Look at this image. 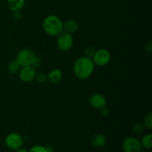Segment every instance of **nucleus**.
Instances as JSON below:
<instances>
[{
	"label": "nucleus",
	"instance_id": "obj_1",
	"mask_svg": "<svg viewBox=\"0 0 152 152\" xmlns=\"http://www.w3.org/2000/svg\"><path fill=\"white\" fill-rule=\"evenodd\" d=\"M95 65L92 59L86 56L80 57L74 62L73 71L78 79L85 80L88 79L94 71Z\"/></svg>",
	"mask_w": 152,
	"mask_h": 152
},
{
	"label": "nucleus",
	"instance_id": "obj_2",
	"mask_svg": "<svg viewBox=\"0 0 152 152\" xmlns=\"http://www.w3.org/2000/svg\"><path fill=\"white\" fill-rule=\"evenodd\" d=\"M43 30L51 37H57L63 31V23L56 15H49L43 21Z\"/></svg>",
	"mask_w": 152,
	"mask_h": 152
},
{
	"label": "nucleus",
	"instance_id": "obj_3",
	"mask_svg": "<svg viewBox=\"0 0 152 152\" xmlns=\"http://www.w3.org/2000/svg\"><path fill=\"white\" fill-rule=\"evenodd\" d=\"M57 46L62 51H68L74 45V38L72 35L62 31L57 36Z\"/></svg>",
	"mask_w": 152,
	"mask_h": 152
},
{
	"label": "nucleus",
	"instance_id": "obj_4",
	"mask_svg": "<svg viewBox=\"0 0 152 152\" xmlns=\"http://www.w3.org/2000/svg\"><path fill=\"white\" fill-rule=\"evenodd\" d=\"M93 62L95 65L97 66H105L111 60V53L108 50L104 48L96 50L93 56Z\"/></svg>",
	"mask_w": 152,
	"mask_h": 152
},
{
	"label": "nucleus",
	"instance_id": "obj_5",
	"mask_svg": "<svg viewBox=\"0 0 152 152\" xmlns=\"http://www.w3.org/2000/svg\"><path fill=\"white\" fill-rule=\"evenodd\" d=\"M35 56V53L32 50L29 48H25L21 50L18 53L16 59L20 64L21 67L28 66L31 65Z\"/></svg>",
	"mask_w": 152,
	"mask_h": 152
},
{
	"label": "nucleus",
	"instance_id": "obj_6",
	"mask_svg": "<svg viewBox=\"0 0 152 152\" xmlns=\"http://www.w3.org/2000/svg\"><path fill=\"white\" fill-rule=\"evenodd\" d=\"M122 146L124 152H140L142 148L140 140L134 137H126Z\"/></svg>",
	"mask_w": 152,
	"mask_h": 152
},
{
	"label": "nucleus",
	"instance_id": "obj_7",
	"mask_svg": "<svg viewBox=\"0 0 152 152\" xmlns=\"http://www.w3.org/2000/svg\"><path fill=\"white\" fill-rule=\"evenodd\" d=\"M23 138L17 133H10L6 137L5 144L8 148L11 150H16L22 148L23 145Z\"/></svg>",
	"mask_w": 152,
	"mask_h": 152
},
{
	"label": "nucleus",
	"instance_id": "obj_8",
	"mask_svg": "<svg viewBox=\"0 0 152 152\" xmlns=\"http://www.w3.org/2000/svg\"><path fill=\"white\" fill-rule=\"evenodd\" d=\"M37 75V71L32 65L22 67L19 71V76L20 80L24 83H31L35 79Z\"/></svg>",
	"mask_w": 152,
	"mask_h": 152
},
{
	"label": "nucleus",
	"instance_id": "obj_9",
	"mask_svg": "<svg viewBox=\"0 0 152 152\" xmlns=\"http://www.w3.org/2000/svg\"><path fill=\"white\" fill-rule=\"evenodd\" d=\"M89 104L92 108L95 109L100 110L101 108L105 107L107 104L106 98L101 94H94L89 98Z\"/></svg>",
	"mask_w": 152,
	"mask_h": 152
},
{
	"label": "nucleus",
	"instance_id": "obj_10",
	"mask_svg": "<svg viewBox=\"0 0 152 152\" xmlns=\"http://www.w3.org/2000/svg\"><path fill=\"white\" fill-rule=\"evenodd\" d=\"M107 140L105 135L102 134H96L94 136H93L91 140L92 145L95 148H102L106 144Z\"/></svg>",
	"mask_w": 152,
	"mask_h": 152
},
{
	"label": "nucleus",
	"instance_id": "obj_11",
	"mask_svg": "<svg viewBox=\"0 0 152 152\" xmlns=\"http://www.w3.org/2000/svg\"><path fill=\"white\" fill-rule=\"evenodd\" d=\"M79 25L77 21L74 19H69L64 22L63 24V31L68 34H72L75 33L78 30Z\"/></svg>",
	"mask_w": 152,
	"mask_h": 152
},
{
	"label": "nucleus",
	"instance_id": "obj_12",
	"mask_svg": "<svg viewBox=\"0 0 152 152\" xmlns=\"http://www.w3.org/2000/svg\"><path fill=\"white\" fill-rule=\"evenodd\" d=\"M47 77L50 83L55 84V83H59L62 80V73L61 70L55 68V69H53L49 72V74L47 75Z\"/></svg>",
	"mask_w": 152,
	"mask_h": 152
},
{
	"label": "nucleus",
	"instance_id": "obj_13",
	"mask_svg": "<svg viewBox=\"0 0 152 152\" xmlns=\"http://www.w3.org/2000/svg\"><path fill=\"white\" fill-rule=\"evenodd\" d=\"M25 0H7V6L11 11H18L23 8Z\"/></svg>",
	"mask_w": 152,
	"mask_h": 152
},
{
	"label": "nucleus",
	"instance_id": "obj_14",
	"mask_svg": "<svg viewBox=\"0 0 152 152\" xmlns=\"http://www.w3.org/2000/svg\"><path fill=\"white\" fill-rule=\"evenodd\" d=\"M20 69L21 65L16 59H13V60L10 61L8 63V65H7V71H8L9 73L12 74L18 73Z\"/></svg>",
	"mask_w": 152,
	"mask_h": 152
},
{
	"label": "nucleus",
	"instance_id": "obj_15",
	"mask_svg": "<svg viewBox=\"0 0 152 152\" xmlns=\"http://www.w3.org/2000/svg\"><path fill=\"white\" fill-rule=\"evenodd\" d=\"M141 145L147 149H150L152 147V135L151 134H146L141 139Z\"/></svg>",
	"mask_w": 152,
	"mask_h": 152
},
{
	"label": "nucleus",
	"instance_id": "obj_16",
	"mask_svg": "<svg viewBox=\"0 0 152 152\" xmlns=\"http://www.w3.org/2000/svg\"><path fill=\"white\" fill-rule=\"evenodd\" d=\"M143 126L144 127L146 128V129H148V130H151L152 129V114L151 113H148V114L145 116L143 121Z\"/></svg>",
	"mask_w": 152,
	"mask_h": 152
},
{
	"label": "nucleus",
	"instance_id": "obj_17",
	"mask_svg": "<svg viewBox=\"0 0 152 152\" xmlns=\"http://www.w3.org/2000/svg\"><path fill=\"white\" fill-rule=\"evenodd\" d=\"M144 130H145V127L143 124L140 123H136L133 127V132L136 134H141L144 132Z\"/></svg>",
	"mask_w": 152,
	"mask_h": 152
},
{
	"label": "nucleus",
	"instance_id": "obj_18",
	"mask_svg": "<svg viewBox=\"0 0 152 152\" xmlns=\"http://www.w3.org/2000/svg\"><path fill=\"white\" fill-rule=\"evenodd\" d=\"M95 51H96V50L94 49V48H93L92 46H88V47L86 48L84 50L85 56L91 59V58L93 57L94 55Z\"/></svg>",
	"mask_w": 152,
	"mask_h": 152
},
{
	"label": "nucleus",
	"instance_id": "obj_19",
	"mask_svg": "<svg viewBox=\"0 0 152 152\" xmlns=\"http://www.w3.org/2000/svg\"><path fill=\"white\" fill-rule=\"evenodd\" d=\"M28 152H48V151L46 149V147L43 146V145H37L33 146Z\"/></svg>",
	"mask_w": 152,
	"mask_h": 152
},
{
	"label": "nucleus",
	"instance_id": "obj_20",
	"mask_svg": "<svg viewBox=\"0 0 152 152\" xmlns=\"http://www.w3.org/2000/svg\"><path fill=\"white\" fill-rule=\"evenodd\" d=\"M35 79L37 80V82H39V83H44V82L46 81L48 77L45 74H43V73H39V74H37Z\"/></svg>",
	"mask_w": 152,
	"mask_h": 152
},
{
	"label": "nucleus",
	"instance_id": "obj_21",
	"mask_svg": "<svg viewBox=\"0 0 152 152\" xmlns=\"http://www.w3.org/2000/svg\"><path fill=\"white\" fill-rule=\"evenodd\" d=\"M41 65H42L41 58L39 57V56H35V57H34V60H33L31 65H32L34 68H38V67H39Z\"/></svg>",
	"mask_w": 152,
	"mask_h": 152
},
{
	"label": "nucleus",
	"instance_id": "obj_22",
	"mask_svg": "<svg viewBox=\"0 0 152 152\" xmlns=\"http://www.w3.org/2000/svg\"><path fill=\"white\" fill-rule=\"evenodd\" d=\"M100 114L103 117H106L107 116L109 115V114H110L109 109H108V108H107L106 107H104V108H101L100 109Z\"/></svg>",
	"mask_w": 152,
	"mask_h": 152
},
{
	"label": "nucleus",
	"instance_id": "obj_23",
	"mask_svg": "<svg viewBox=\"0 0 152 152\" xmlns=\"http://www.w3.org/2000/svg\"><path fill=\"white\" fill-rule=\"evenodd\" d=\"M13 16L16 20H19V19H20L21 18H22V14H21V13L19 12V10H18V11L13 12Z\"/></svg>",
	"mask_w": 152,
	"mask_h": 152
},
{
	"label": "nucleus",
	"instance_id": "obj_24",
	"mask_svg": "<svg viewBox=\"0 0 152 152\" xmlns=\"http://www.w3.org/2000/svg\"><path fill=\"white\" fill-rule=\"evenodd\" d=\"M151 43L149 42L148 44H147L146 45H145V50H146L147 52H148V53H150V52L151 51Z\"/></svg>",
	"mask_w": 152,
	"mask_h": 152
},
{
	"label": "nucleus",
	"instance_id": "obj_25",
	"mask_svg": "<svg viewBox=\"0 0 152 152\" xmlns=\"http://www.w3.org/2000/svg\"><path fill=\"white\" fill-rule=\"evenodd\" d=\"M14 152H28V150L25 149V148H18V149L15 150Z\"/></svg>",
	"mask_w": 152,
	"mask_h": 152
},
{
	"label": "nucleus",
	"instance_id": "obj_26",
	"mask_svg": "<svg viewBox=\"0 0 152 152\" xmlns=\"http://www.w3.org/2000/svg\"><path fill=\"white\" fill-rule=\"evenodd\" d=\"M46 149H47L48 152H53V147L48 145V146H46Z\"/></svg>",
	"mask_w": 152,
	"mask_h": 152
},
{
	"label": "nucleus",
	"instance_id": "obj_27",
	"mask_svg": "<svg viewBox=\"0 0 152 152\" xmlns=\"http://www.w3.org/2000/svg\"><path fill=\"white\" fill-rule=\"evenodd\" d=\"M140 152H146V151H140Z\"/></svg>",
	"mask_w": 152,
	"mask_h": 152
}]
</instances>
